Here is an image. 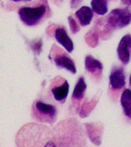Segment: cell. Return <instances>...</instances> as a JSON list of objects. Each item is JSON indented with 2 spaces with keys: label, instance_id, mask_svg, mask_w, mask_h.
Segmentation results:
<instances>
[{
  "label": "cell",
  "instance_id": "30bf717a",
  "mask_svg": "<svg viewBox=\"0 0 131 147\" xmlns=\"http://www.w3.org/2000/svg\"><path fill=\"white\" fill-rule=\"evenodd\" d=\"M84 66L87 71L92 74L101 72L103 70V64L98 60L95 59L94 57L88 55L85 57L84 60Z\"/></svg>",
  "mask_w": 131,
  "mask_h": 147
},
{
  "label": "cell",
  "instance_id": "2e32d148",
  "mask_svg": "<svg viewBox=\"0 0 131 147\" xmlns=\"http://www.w3.org/2000/svg\"><path fill=\"white\" fill-rule=\"evenodd\" d=\"M85 41L87 42V45H88L90 47L95 48V47L98 45V35H97V34L95 33V32H88V33L85 35Z\"/></svg>",
  "mask_w": 131,
  "mask_h": 147
},
{
  "label": "cell",
  "instance_id": "8992f818",
  "mask_svg": "<svg viewBox=\"0 0 131 147\" xmlns=\"http://www.w3.org/2000/svg\"><path fill=\"white\" fill-rule=\"evenodd\" d=\"M55 63L58 67L66 69L71 73L75 74L77 72L74 62L65 54H62V55L56 56L55 57Z\"/></svg>",
  "mask_w": 131,
  "mask_h": 147
},
{
  "label": "cell",
  "instance_id": "e0dca14e",
  "mask_svg": "<svg viewBox=\"0 0 131 147\" xmlns=\"http://www.w3.org/2000/svg\"><path fill=\"white\" fill-rule=\"evenodd\" d=\"M31 48L36 55H39L42 50V41L40 39V40L32 41L31 44Z\"/></svg>",
  "mask_w": 131,
  "mask_h": 147
},
{
  "label": "cell",
  "instance_id": "5bb4252c",
  "mask_svg": "<svg viewBox=\"0 0 131 147\" xmlns=\"http://www.w3.org/2000/svg\"><path fill=\"white\" fill-rule=\"evenodd\" d=\"M87 89V84L85 83L84 78H80L75 85L72 93V97L75 100H81L84 96V91Z\"/></svg>",
  "mask_w": 131,
  "mask_h": 147
},
{
  "label": "cell",
  "instance_id": "277c9868",
  "mask_svg": "<svg viewBox=\"0 0 131 147\" xmlns=\"http://www.w3.org/2000/svg\"><path fill=\"white\" fill-rule=\"evenodd\" d=\"M110 84L113 89L119 90L124 87L126 84V78L124 69L120 67H114L110 72Z\"/></svg>",
  "mask_w": 131,
  "mask_h": 147
},
{
  "label": "cell",
  "instance_id": "d6986e66",
  "mask_svg": "<svg viewBox=\"0 0 131 147\" xmlns=\"http://www.w3.org/2000/svg\"><path fill=\"white\" fill-rule=\"evenodd\" d=\"M82 1L83 0H71V7L72 9H75L80 5Z\"/></svg>",
  "mask_w": 131,
  "mask_h": 147
},
{
  "label": "cell",
  "instance_id": "5b68a950",
  "mask_svg": "<svg viewBox=\"0 0 131 147\" xmlns=\"http://www.w3.org/2000/svg\"><path fill=\"white\" fill-rule=\"evenodd\" d=\"M55 38L57 40L59 44H61L63 47L67 50V51L71 53L74 50V43L71 38L68 36V34H67L66 31L62 28H59L55 31Z\"/></svg>",
  "mask_w": 131,
  "mask_h": 147
},
{
  "label": "cell",
  "instance_id": "44dd1931",
  "mask_svg": "<svg viewBox=\"0 0 131 147\" xmlns=\"http://www.w3.org/2000/svg\"><path fill=\"white\" fill-rule=\"evenodd\" d=\"M56 145L55 143H53V142H48L47 144L45 145V146H55Z\"/></svg>",
  "mask_w": 131,
  "mask_h": 147
},
{
  "label": "cell",
  "instance_id": "3957f363",
  "mask_svg": "<svg viewBox=\"0 0 131 147\" xmlns=\"http://www.w3.org/2000/svg\"><path fill=\"white\" fill-rule=\"evenodd\" d=\"M117 55L120 61L124 64H127L131 57V35L126 34L120 41L117 48Z\"/></svg>",
  "mask_w": 131,
  "mask_h": 147
},
{
  "label": "cell",
  "instance_id": "8fae6325",
  "mask_svg": "<svg viewBox=\"0 0 131 147\" xmlns=\"http://www.w3.org/2000/svg\"><path fill=\"white\" fill-rule=\"evenodd\" d=\"M120 103L124 114L129 118H131V90L129 89L124 90L120 97Z\"/></svg>",
  "mask_w": 131,
  "mask_h": 147
},
{
  "label": "cell",
  "instance_id": "52a82bcc",
  "mask_svg": "<svg viewBox=\"0 0 131 147\" xmlns=\"http://www.w3.org/2000/svg\"><path fill=\"white\" fill-rule=\"evenodd\" d=\"M75 15L82 26H87L89 25L94 16L93 9L88 6L80 7V9L76 11Z\"/></svg>",
  "mask_w": 131,
  "mask_h": 147
},
{
  "label": "cell",
  "instance_id": "7c38bea8",
  "mask_svg": "<svg viewBox=\"0 0 131 147\" xmlns=\"http://www.w3.org/2000/svg\"><path fill=\"white\" fill-rule=\"evenodd\" d=\"M54 98L57 101L64 100L68 95L69 92V84L65 80L63 84L59 87H55L51 90Z\"/></svg>",
  "mask_w": 131,
  "mask_h": 147
},
{
  "label": "cell",
  "instance_id": "9c48e42d",
  "mask_svg": "<svg viewBox=\"0 0 131 147\" xmlns=\"http://www.w3.org/2000/svg\"><path fill=\"white\" fill-rule=\"evenodd\" d=\"M35 108L40 113L44 114L49 118H54L56 117L57 110L53 105L43 103L41 101H38L35 103Z\"/></svg>",
  "mask_w": 131,
  "mask_h": 147
},
{
  "label": "cell",
  "instance_id": "ba28073f",
  "mask_svg": "<svg viewBox=\"0 0 131 147\" xmlns=\"http://www.w3.org/2000/svg\"><path fill=\"white\" fill-rule=\"evenodd\" d=\"M87 136L94 144L98 146L101 143V133L100 129L94 124L87 123L85 125Z\"/></svg>",
  "mask_w": 131,
  "mask_h": 147
},
{
  "label": "cell",
  "instance_id": "6da1fadb",
  "mask_svg": "<svg viewBox=\"0 0 131 147\" xmlns=\"http://www.w3.org/2000/svg\"><path fill=\"white\" fill-rule=\"evenodd\" d=\"M46 7L43 5L38 7H23L18 10V16L24 24L28 26L37 25L45 14Z\"/></svg>",
  "mask_w": 131,
  "mask_h": 147
},
{
  "label": "cell",
  "instance_id": "ac0fdd59",
  "mask_svg": "<svg viewBox=\"0 0 131 147\" xmlns=\"http://www.w3.org/2000/svg\"><path fill=\"white\" fill-rule=\"evenodd\" d=\"M68 23L69 25H70V28L71 30V32L73 33V34H76V33H78L79 32V30H80V28L78 26V23L75 21V19L73 18V17H71V16H69L68 18Z\"/></svg>",
  "mask_w": 131,
  "mask_h": 147
},
{
  "label": "cell",
  "instance_id": "9a60e30c",
  "mask_svg": "<svg viewBox=\"0 0 131 147\" xmlns=\"http://www.w3.org/2000/svg\"><path fill=\"white\" fill-rule=\"evenodd\" d=\"M97 102H93V101H90L89 103H84L82 105V107H80V112H79V115L82 118H84V117H87L88 115L90 114V113L91 112L93 109L94 108V107L96 106Z\"/></svg>",
  "mask_w": 131,
  "mask_h": 147
},
{
  "label": "cell",
  "instance_id": "4fadbf2b",
  "mask_svg": "<svg viewBox=\"0 0 131 147\" xmlns=\"http://www.w3.org/2000/svg\"><path fill=\"white\" fill-rule=\"evenodd\" d=\"M90 5L93 11L97 15L103 16L107 13L108 6L107 0H92Z\"/></svg>",
  "mask_w": 131,
  "mask_h": 147
},
{
  "label": "cell",
  "instance_id": "ffe728a7",
  "mask_svg": "<svg viewBox=\"0 0 131 147\" xmlns=\"http://www.w3.org/2000/svg\"><path fill=\"white\" fill-rule=\"evenodd\" d=\"M122 3L125 5L131 7V0H121Z\"/></svg>",
  "mask_w": 131,
  "mask_h": 147
},
{
  "label": "cell",
  "instance_id": "7402d4cb",
  "mask_svg": "<svg viewBox=\"0 0 131 147\" xmlns=\"http://www.w3.org/2000/svg\"><path fill=\"white\" fill-rule=\"evenodd\" d=\"M14 2H28V1H31V0H12Z\"/></svg>",
  "mask_w": 131,
  "mask_h": 147
},
{
  "label": "cell",
  "instance_id": "7a4b0ae2",
  "mask_svg": "<svg viewBox=\"0 0 131 147\" xmlns=\"http://www.w3.org/2000/svg\"><path fill=\"white\" fill-rule=\"evenodd\" d=\"M131 22V11L127 9H115L108 16V25L113 28H122Z\"/></svg>",
  "mask_w": 131,
  "mask_h": 147
},
{
  "label": "cell",
  "instance_id": "603a6c76",
  "mask_svg": "<svg viewBox=\"0 0 131 147\" xmlns=\"http://www.w3.org/2000/svg\"><path fill=\"white\" fill-rule=\"evenodd\" d=\"M130 87H131V75L130 77Z\"/></svg>",
  "mask_w": 131,
  "mask_h": 147
}]
</instances>
